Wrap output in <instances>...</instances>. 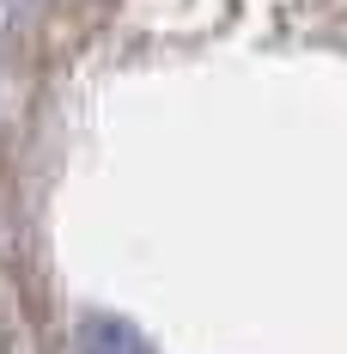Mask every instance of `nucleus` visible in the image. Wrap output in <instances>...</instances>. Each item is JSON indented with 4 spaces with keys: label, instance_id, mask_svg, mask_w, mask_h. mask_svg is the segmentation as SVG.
Masks as SVG:
<instances>
[{
    "label": "nucleus",
    "instance_id": "1",
    "mask_svg": "<svg viewBox=\"0 0 347 354\" xmlns=\"http://www.w3.org/2000/svg\"><path fill=\"white\" fill-rule=\"evenodd\" d=\"M79 354H152V348L140 342L128 324H116V318H92V324H79Z\"/></svg>",
    "mask_w": 347,
    "mask_h": 354
}]
</instances>
